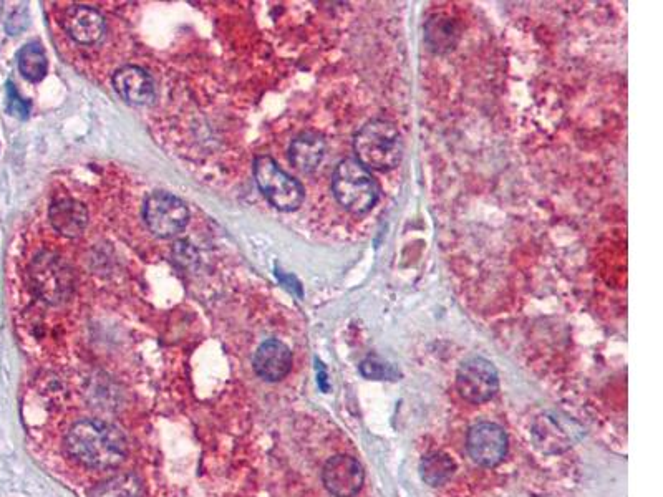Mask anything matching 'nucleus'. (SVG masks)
<instances>
[{
    "label": "nucleus",
    "mask_w": 663,
    "mask_h": 497,
    "mask_svg": "<svg viewBox=\"0 0 663 497\" xmlns=\"http://www.w3.org/2000/svg\"><path fill=\"white\" fill-rule=\"evenodd\" d=\"M143 218L146 226L150 227V231L155 232L156 236L173 237L186 227L189 213L186 204L176 198L175 194L160 191L146 199Z\"/></svg>",
    "instance_id": "423d86ee"
},
{
    "label": "nucleus",
    "mask_w": 663,
    "mask_h": 497,
    "mask_svg": "<svg viewBox=\"0 0 663 497\" xmlns=\"http://www.w3.org/2000/svg\"><path fill=\"white\" fill-rule=\"evenodd\" d=\"M29 25V14L27 10L20 9L15 10L14 14L10 15L9 20H7V25L5 29L9 32L10 35H17L19 32L25 29Z\"/></svg>",
    "instance_id": "aec40b11"
},
{
    "label": "nucleus",
    "mask_w": 663,
    "mask_h": 497,
    "mask_svg": "<svg viewBox=\"0 0 663 497\" xmlns=\"http://www.w3.org/2000/svg\"><path fill=\"white\" fill-rule=\"evenodd\" d=\"M466 446L473 461L491 468L501 463L508 453V436L501 426L486 421L471 428Z\"/></svg>",
    "instance_id": "6e6552de"
},
{
    "label": "nucleus",
    "mask_w": 663,
    "mask_h": 497,
    "mask_svg": "<svg viewBox=\"0 0 663 497\" xmlns=\"http://www.w3.org/2000/svg\"><path fill=\"white\" fill-rule=\"evenodd\" d=\"M113 87L125 102L131 105H148L155 100V83L143 68L128 65L115 73Z\"/></svg>",
    "instance_id": "f8f14e48"
},
{
    "label": "nucleus",
    "mask_w": 663,
    "mask_h": 497,
    "mask_svg": "<svg viewBox=\"0 0 663 497\" xmlns=\"http://www.w3.org/2000/svg\"><path fill=\"white\" fill-rule=\"evenodd\" d=\"M19 68L30 82H42L47 70H49V60L45 55L44 47L40 44H27L19 52Z\"/></svg>",
    "instance_id": "dca6fc26"
},
{
    "label": "nucleus",
    "mask_w": 663,
    "mask_h": 497,
    "mask_svg": "<svg viewBox=\"0 0 663 497\" xmlns=\"http://www.w3.org/2000/svg\"><path fill=\"white\" fill-rule=\"evenodd\" d=\"M325 140L315 133H302L292 141L289 148V160L294 168L302 173H312L324 160Z\"/></svg>",
    "instance_id": "4468645a"
},
{
    "label": "nucleus",
    "mask_w": 663,
    "mask_h": 497,
    "mask_svg": "<svg viewBox=\"0 0 663 497\" xmlns=\"http://www.w3.org/2000/svg\"><path fill=\"white\" fill-rule=\"evenodd\" d=\"M362 464L352 456L340 454L329 459L322 471V481L327 491L334 497H354L363 486Z\"/></svg>",
    "instance_id": "1a4fd4ad"
},
{
    "label": "nucleus",
    "mask_w": 663,
    "mask_h": 497,
    "mask_svg": "<svg viewBox=\"0 0 663 497\" xmlns=\"http://www.w3.org/2000/svg\"><path fill=\"white\" fill-rule=\"evenodd\" d=\"M50 222L62 236L77 237L88 226V211L80 201L60 199L50 206Z\"/></svg>",
    "instance_id": "ddd939ff"
},
{
    "label": "nucleus",
    "mask_w": 663,
    "mask_h": 497,
    "mask_svg": "<svg viewBox=\"0 0 663 497\" xmlns=\"http://www.w3.org/2000/svg\"><path fill=\"white\" fill-rule=\"evenodd\" d=\"M354 150L360 165L385 171L398 165L402 158V136L390 121L372 120L355 135Z\"/></svg>",
    "instance_id": "f03ea898"
},
{
    "label": "nucleus",
    "mask_w": 663,
    "mask_h": 497,
    "mask_svg": "<svg viewBox=\"0 0 663 497\" xmlns=\"http://www.w3.org/2000/svg\"><path fill=\"white\" fill-rule=\"evenodd\" d=\"M90 497H143V484L136 474H118L98 484Z\"/></svg>",
    "instance_id": "2eb2a0df"
},
{
    "label": "nucleus",
    "mask_w": 663,
    "mask_h": 497,
    "mask_svg": "<svg viewBox=\"0 0 663 497\" xmlns=\"http://www.w3.org/2000/svg\"><path fill=\"white\" fill-rule=\"evenodd\" d=\"M7 111L19 120L29 118L30 105L25 102L24 98L20 97L12 82L7 83Z\"/></svg>",
    "instance_id": "a211bd4d"
},
{
    "label": "nucleus",
    "mask_w": 663,
    "mask_h": 497,
    "mask_svg": "<svg viewBox=\"0 0 663 497\" xmlns=\"http://www.w3.org/2000/svg\"><path fill=\"white\" fill-rule=\"evenodd\" d=\"M332 191L340 206L352 214H367L377 204V184L357 160L340 161L332 176Z\"/></svg>",
    "instance_id": "7ed1b4c3"
},
{
    "label": "nucleus",
    "mask_w": 663,
    "mask_h": 497,
    "mask_svg": "<svg viewBox=\"0 0 663 497\" xmlns=\"http://www.w3.org/2000/svg\"><path fill=\"white\" fill-rule=\"evenodd\" d=\"M456 388L466 401L481 405L491 400L499 388V377L493 363L481 357L461 363L456 375Z\"/></svg>",
    "instance_id": "0eeeda50"
},
{
    "label": "nucleus",
    "mask_w": 663,
    "mask_h": 497,
    "mask_svg": "<svg viewBox=\"0 0 663 497\" xmlns=\"http://www.w3.org/2000/svg\"><path fill=\"white\" fill-rule=\"evenodd\" d=\"M63 29L75 42L97 44L105 35V20L98 10L87 5H72L63 12Z\"/></svg>",
    "instance_id": "9d476101"
},
{
    "label": "nucleus",
    "mask_w": 663,
    "mask_h": 497,
    "mask_svg": "<svg viewBox=\"0 0 663 497\" xmlns=\"http://www.w3.org/2000/svg\"><path fill=\"white\" fill-rule=\"evenodd\" d=\"M363 377L370 378V380H385V377H393L395 372L390 365H385L383 362H378L377 358H368L362 363L360 367Z\"/></svg>",
    "instance_id": "6ab92c4d"
},
{
    "label": "nucleus",
    "mask_w": 663,
    "mask_h": 497,
    "mask_svg": "<svg viewBox=\"0 0 663 497\" xmlns=\"http://www.w3.org/2000/svg\"><path fill=\"white\" fill-rule=\"evenodd\" d=\"M65 446L75 461L92 469L117 468L128 454V443L117 426L107 421L80 420L68 430Z\"/></svg>",
    "instance_id": "f257e3e1"
},
{
    "label": "nucleus",
    "mask_w": 663,
    "mask_h": 497,
    "mask_svg": "<svg viewBox=\"0 0 663 497\" xmlns=\"http://www.w3.org/2000/svg\"><path fill=\"white\" fill-rule=\"evenodd\" d=\"M30 277L37 294L49 304H60L68 299L75 285L70 266L62 257L52 252H44L35 259L30 269Z\"/></svg>",
    "instance_id": "39448f33"
},
{
    "label": "nucleus",
    "mask_w": 663,
    "mask_h": 497,
    "mask_svg": "<svg viewBox=\"0 0 663 497\" xmlns=\"http://www.w3.org/2000/svg\"><path fill=\"white\" fill-rule=\"evenodd\" d=\"M254 176L262 194L279 211L292 213L304 201V188L297 179L284 173L269 156H259L254 161Z\"/></svg>",
    "instance_id": "20e7f679"
},
{
    "label": "nucleus",
    "mask_w": 663,
    "mask_h": 497,
    "mask_svg": "<svg viewBox=\"0 0 663 497\" xmlns=\"http://www.w3.org/2000/svg\"><path fill=\"white\" fill-rule=\"evenodd\" d=\"M252 367L257 377L266 382H281L292 368V353L281 340H267L257 348L252 358Z\"/></svg>",
    "instance_id": "9b49d317"
},
{
    "label": "nucleus",
    "mask_w": 663,
    "mask_h": 497,
    "mask_svg": "<svg viewBox=\"0 0 663 497\" xmlns=\"http://www.w3.org/2000/svg\"><path fill=\"white\" fill-rule=\"evenodd\" d=\"M456 471V463L448 454L435 453L422 463V478L433 488H440L448 483Z\"/></svg>",
    "instance_id": "f3484780"
}]
</instances>
